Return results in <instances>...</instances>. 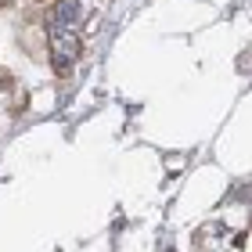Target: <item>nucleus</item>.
<instances>
[{"label":"nucleus","instance_id":"obj_1","mask_svg":"<svg viewBox=\"0 0 252 252\" xmlns=\"http://www.w3.org/2000/svg\"><path fill=\"white\" fill-rule=\"evenodd\" d=\"M79 62V4L58 0L51 11V65L54 72L68 76Z\"/></svg>","mask_w":252,"mask_h":252}]
</instances>
